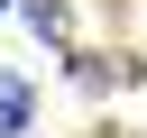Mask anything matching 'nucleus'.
<instances>
[{
    "label": "nucleus",
    "mask_w": 147,
    "mask_h": 138,
    "mask_svg": "<svg viewBox=\"0 0 147 138\" xmlns=\"http://www.w3.org/2000/svg\"><path fill=\"white\" fill-rule=\"evenodd\" d=\"M18 129H28V83L0 74V138H18Z\"/></svg>",
    "instance_id": "nucleus-1"
}]
</instances>
